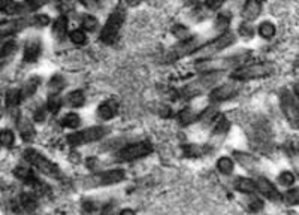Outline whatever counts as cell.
Listing matches in <instances>:
<instances>
[{
    "mask_svg": "<svg viewBox=\"0 0 299 215\" xmlns=\"http://www.w3.org/2000/svg\"><path fill=\"white\" fill-rule=\"evenodd\" d=\"M250 58L249 52H243V54H235L231 57H223V58H217V60H203V61H198L196 69L199 72H223L228 69H238L243 63H246Z\"/></svg>",
    "mask_w": 299,
    "mask_h": 215,
    "instance_id": "obj_1",
    "label": "cell"
},
{
    "mask_svg": "<svg viewBox=\"0 0 299 215\" xmlns=\"http://www.w3.org/2000/svg\"><path fill=\"white\" fill-rule=\"evenodd\" d=\"M275 66L269 61H262V63H253V64H247L243 67L235 69L231 78L234 81L243 83V81H251V80H260L265 77H269L274 74Z\"/></svg>",
    "mask_w": 299,
    "mask_h": 215,
    "instance_id": "obj_2",
    "label": "cell"
},
{
    "mask_svg": "<svg viewBox=\"0 0 299 215\" xmlns=\"http://www.w3.org/2000/svg\"><path fill=\"white\" fill-rule=\"evenodd\" d=\"M235 43V36L234 33L231 32H226L223 33L221 36L212 39L211 42L205 43L203 46H199L195 52H193V57L196 58V61H203V60H209V57L221 52L223 49L229 48L231 45Z\"/></svg>",
    "mask_w": 299,
    "mask_h": 215,
    "instance_id": "obj_3",
    "label": "cell"
},
{
    "mask_svg": "<svg viewBox=\"0 0 299 215\" xmlns=\"http://www.w3.org/2000/svg\"><path fill=\"white\" fill-rule=\"evenodd\" d=\"M221 72H206L202 77H199L198 80L189 83L183 90H181V96L184 99H193L200 96L202 93H205L208 88L214 87L215 84H218V81L221 80Z\"/></svg>",
    "mask_w": 299,
    "mask_h": 215,
    "instance_id": "obj_4",
    "label": "cell"
},
{
    "mask_svg": "<svg viewBox=\"0 0 299 215\" xmlns=\"http://www.w3.org/2000/svg\"><path fill=\"white\" fill-rule=\"evenodd\" d=\"M126 20V12L123 8H117L106 20L102 32H100V41L106 45H111L117 41L120 30L123 27V23Z\"/></svg>",
    "mask_w": 299,
    "mask_h": 215,
    "instance_id": "obj_5",
    "label": "cell"
},
{
    "mask_svg": "<svg viewBox=\"0 0 299 215\" xmlns=\"http://www.w3.org/2000/svg\"><path fill=\"white\" fill-rule=\"evenodd\" d=\"M24 159L32 165L35 166L39 172H42L44 175L47 176H51V178H58L61 176V172L60 169L57 168L55 163H52L51 160H48L44 154H41L39 151L33 150V148H27L24 153H23Z\"/></svg>",
    "mask_w": 299,
    "mask_h": 215,
    "instance_id": "obj_6",
    "label": "cell"
},
{
    "mask_svg": "<svg viewBox=\"0 0 299 215\" xmlns=\"http://www.w3.org/2000/svg\"><path fill=\"white\" fill-rule=\"evenodd\" d=\"M124 171L121 169H114V171H106V172H98L92 176L84 178L80 185L83 188H96V187H105V185H112L124 179Z\"/></svg>",
    "mask_w": 299,
    "mask_h": 215,
    "instance_id": "obj_7",
    "label": "cell"
},
{
    "mask_svg": "<svg viewBox=\"0 0 299 215\" xmlns=\"http://www.w3.org/2000/svg\"><path fill=\"white\" fill-rule=\"evenodd\" d=\"M108 131H109V129L105 127V126L89 127L86 130L75 131V133L69 134L67 136V143H69V145H72V147H80V145H84V143H90V142H96V140L102 139Z\"/></svg>",
    "mask_w": 299,
    "mask_h": 215,
    "instance_id": "obj_8",
    "label": "cell"
},
{
    "mask_svg": "<svg viewBox=\"0 0 299 215\" xmlns=\"http://www.w3.org/2000/svg\"><path fill=\"white\" fill-rule=\"evenodd\" d=\"M280 106L287 123L299 130V103L290 90H283L280 94Z\"/></svg>",
    "mask_w": 299,
    "mask_h": 215,
    "instance_id": "obj_9",
    "label": "cell"
},
{
    "mask_svg": "<svg viewBox=\"0 0 299 215\" xmlns=\"http://www.w3.org/2000/svg\"><path fill=\"white\" fill-rule=\"evenodd\" d=\"M153 151V145L151 142L148 140H141L136 143H130L129 147L120 150L117 153V162H132V160H138L141 157H145L148 154H151Z\"/></svg>",
    "mask_w": 299,
    "mask_h": 215,
    "instance_id": "obj_10",
    "label": "cell"
},
{
    "mask_svg": "<svg viewBox=\"0 0 299 215\" xmlns=\"http://www.w3.org/2000/svg\"><path fill=\"white\" fill-rule=\"evenodd\" d=\"M199 41L198 38H189L186 41H181L178 45H175L166 55V60L168 61H175V60H180L181 57H186L189 54H193L199 46Z\"/></svg>",
    "mask_w": 299,
    "mask_h": 215,
    "instance_id": "obj_11",
    "label": "cell"
},
{
    "mask_svg": "<svg viewBox=\"0 0 299 215\" xmlns=\"http://www.w3.org/2000/svg\"><path fill=\"white\" fill-rule=\"evenodd\" d=\"M240 86L235 83H229V84H223L217 88H214L209 94V99L212 102H224V100H229L232 97H235L240 93Z\"/></svg>",
    "mask_w": 299,
    "mask_h": 215,
    "instance_id": "obj_12",
    "label": "cell"
},
{
    "mask_svg": "<svg viewBox=\"0 0 299 215\" xmlns=\"http://www.w3.org/2000/svg\"><path fill=\"white\" fill-rule=\"evenodd\" d=\"M29 23H32V20H27V18H18V20H12V21L0 23V39L21 32L24 27L29 26Z\"/></svg>",
    "mask_w": 299,
    "mask_h": 215,
    "instance_id": "obj_13",
    "label": "cell"
},
{
    "mask_svg": "<svg viewBox=\"0 0 299 215\" xmlns=\"http://www.w3.org/2000/svg\"><path fill=\"white\" fill-rule=\"evenodd\" d=\"M256 191H259L262 196H265L266 199L272 200V202H278L281 200V194L277 190V187L266 178H257L256 181Z\"/></svg>",
    "mask_w": 299,
    "mask_h": 215,
    "instance_id": "obj_14",
    "label": "cell"
},
{
    "mask_svg": "<svg viewBox=\"0 0 299 215\" xmlns=\"http://www.w3.org/2000/svg\"><path fill=\"white\" fill-rule=\"evenodd\" d=\"M42 52V43L38 39H30L24 45V52H23V60L26 63H35Z\"/></svg>",
    "mask_w": 299,
    "mask_h": 215,
    "instance_id": "obj_15",
    "label": "cell"
},
{
    "mask_svg": "<svg viewBox=\"0 0 299 215\" xmlns=\"http://www.w3.org/2000/svg\"><path fill=\"white\" fill-rule=\"evenodd\" d=\"M262 5H263V0H247L243 8V12H241L243 18L246 21L256 20L262 12Z\"/></svg>",
    "mask_w": 299,
    "mask_h": 215,
    "instance_id": "obj_16",
    "label": "cell"
},
{
    "mask_svg": "<svg viewBox=\"0 0 299 215\" xmlns=\"http://www.w3.org/2000/svg\"><path fill=\"white\" fill-rule=\"evenodd\" d=\"M237 162L249 172H257L259 171V162L254 156L251 154H247V153H243V151H235L234 153Z\"/></svg>",
    "mask_w": 299,
    "mask_h": 215,
    "instance_id": "obj_17",
    "label": "cell"
},
{
    "mask_svg": "<svg viewBox=\"0 0 299 215\" xmlns=\"http://www.w3.org/2000/svg\"><path fill=\"white\" fill-rule=\"evenodd\" d=\"M118 112V103L115 100H106L103 103H100L98 106V117L103 121H108L111 118L115 117V114Z\"/></svg>",
    "mask_w": 299,
    "mask_h": 215,
    "instance_id": "obj_18",
    "label": "cell"
},
{
    "mask_svg": "<svg viewBox=\"0 0 299 215\" xmlns=\"http://www.w3.org/2000/svg\"><path fill=\"white\" fill-rule=\"evenodd\" d=\"M38 208V200L33 194L24 193L20 196V199L15 202V211H24V212H33Z\"/></svg>",
    "mask_w": 299,
    "mask_h": 215,
    "instance_id": "obj_19",
    "label": "cell"
},
{
    "mask_svg": "<svg viewBox=\"0 0 299 215\" xmlns=\"http://www.w3.org/2000/svg\"><path fill=\"white\" fill-rule=\"evenodd\" d=\"M17 126H18V131H20V134H21V137H23L24 142L33 140V137H35V129H33V124L27 118L18 117Z\"/></svg>",
    "mask_w": 299,
    "mask_h": 215,
    "instance_id": "obj_20",
    "label": "cell"
},
{
    "mask_svg": "<svg viewBox=\"0 0 299 215\" xmlns=\"http://www.w3.org/2000/svg\"><path fill=\"white\" fill-rule=\"evenodd\" d=\"M14 173H15V176H17L18 179H21L23 182L29 184L30 187L38 182V178L35 176L33 171H32L30 168H27V166H17L15 171H14Z\"/></svg>",
    "mask_w": 299,
    "mask_h": 215,
    "instance_id": "obj_21",
    "label": "cell"
},
{
    "mask_svg": "<svg viewBox=\"0 0 299 215\" xmlns=\"http://www.w3.org/2000/svg\"><path fill=\"white\" fill-rule=\"evenodd\" d=\"M39 86H41V78H39V77H32L30 80H27L26 84H24V87H23V90H21L23 99L32 97V96L38 91Z\"/></svg>",
    "mask_w": 299,
    "mask_h": 215,
    "instance_id": "obj_22",
    "label": "cell"
},
{
    "mask_svg": "<svg viewBox=\"0 0 299 215\" xmlns=\"http://www.w3.org/2000/svg\"><path fill=\"white\" fill-rule=\"evenodd\" d=\"M66 32H67V18L64 15H60L52 23V35L57 39H63L64 35H66Z\"/></svg>",
    "mask_w": 299,
    "mask_h": 215,
    "instance_id": "obj_23",
    "label": "cell"
},
{
    "mask_svg": "<svg viewBox=\"0 0 299 215\" xmlns=\"http://www.w3.org/2000/svg\"><path fill=\"white\" fill-rule=\"evenodd\" d=\"M257 33H259V36H260L262 39L269 41V39H272V38L275 36V33H277V27H275V24L271 23V21H263V23L259 24V27H257Z\"/></svg>",
    "mask_w": 299,
    "mask_h": 215,
    "instance_id": "obj_24",
    "label": "cell"
},
{
    "mask_svg": "<svg viewBox=\"0 0 299 215\" xmlns=\"http://www.w3.org/2000/svg\"><path fill=\"white\" fill-rule=\"evenodd\" d=\"M235 188L241 193L253 194L256 191V182L250 178H237L235 181Z\"/></svg>",
    "mask_w": 299,
    "mask_h": 215,
    "instance_id": "obj_25",
    "label": "cell"
},
{
    "mask_svg": "<svg viewBox=\"0 0 299 215\" xmlns=\"http://www.w3.org/2000/svg\"><path fill=\"white\" fill-rule=\"evenodd\" d=\"M232 21V14L229 11H221L218 12V15L215 17V21H214V27L217 30H226L229 27Z\"/></svg>",
    "mask_w": 299,
    "mask_h": 215,
    "instance_id": "obj_26",
    "label": "cell"
},
{
    "mask_svg": "<svg viewBox=\"0 0 299 215\" xmlns=\"http://www.w3.org/2000/svg\"><path fill=\"white\" fill-rule=\"evenodd\" d=\"M66 100H67L69 106H72V108H81V106H84V103H86V96H84L83 91L75 90V91H70V93L67 94Z\"/></svg>",
    "mask_w": 299,
    "mask_h": 215,
    "instance_id": "obj_27",
    "label": "cell"
},
{
    "mask_svg": "<svg viewBox=\"0 0 299 215\" xmlns=\"http://www.w3.org/2000/svg\"><path fill=\"white\" fill-rule=\"evenodd\" d=\"M281 202L287 206H296L299 205V188H289L281 194Z\"/></svg>",
    "mask_w": 299,
    "mask_h": 215,
    "instance_id": "obj_28",
    "label": "cell"
},
{
    "mask_svg": "<svg viewBox=\"0 0 299 215\" xmlns=\"http://www.w3.org/2000/svg\"><path fill=\"white\" fill-rule=\"evenodd\" d=\"M231 129V121L228 118L221 117L220 120H217L215 126H214V130H212V136L217 137V136H224Z\"/></svg>",
    "mask_w": 299,
    "mask_h": 215,
    "instance_id": "obj_29",
    "label": "cell"
},
{
    "mask_svg": "<svg viewBox=\"0 0 299 215\" xmlns=\"http://www.w3.org/2000/svg\"><path fill=\"white\" fill-rule=\"evenodd\" d=\"M61 105H63V100H61L60 94L58 93H51L50 97H48V100H47V109H48V112L57 114L61 109Z\"/></svg>",
    "mask_w": 299,
    "mask_h": 215,
    "instance_id": "obj_30",
    "label": "cell"
},
{
    "mask_svg": "<svg viewBox=\"0 0 299 215\" xmlns=\"http://www.w3.org/2000/svg\"><path fill=\"white\" fill-rule=\"evenodd\" d=\"M81 124V117L75 112H69L61 118V126L67 129H77Z\"/></svg>",
    "mask_w": 299,
    "mask_h": 215,
    "instance_id": "obj_31",
    "label": "cell"
},
{
    "mask_svg": "<svg viewBox=\"0 0 299 215\" xmlns=\"http://www.w3.org/2000/svg\"><path fill=\"white\" fill-rule=\"evenodd\" d=\"M64 87H66V80H64V77L60 75V74L54 75V77L48 81V88H50L51 93H58V91H61Z\"/></svg>",
    "mask_w": 299,
    "mask_h": 215,
    "instance_id": "obj_32",
    "label": "cell"
},
{
    "mask_svg": "<svg viewBox=\"0 0 299 215\" xmlns=\"http://www.w3.org/2000/svg\"><path fill=\"white\" fill-rule=\"evenodd\" d=\"M23 96H21V90L12 88L6 93V105L9 109H15L18 106V103L21 102Z\"/></svg>",
    "mask_w": 299,
    "mask_h": 215,
    "instance_id": "obj_33",
    "label": "cell"
},
{
    "mask_svg": "<svg viewBox=\"0 0 299 215\" xmlns=\"http://www.w3.org/2000/svg\"><path fill=\"white\" fill-rule=\"evenodd\" d=\"M217 169L224 173V175H231L234 172V160L231 157H221L217 162Z\"/></svg>",
    "mask_w": 299,
    "mask_h": 215,
    "instance_id": "obj_34",
    "label": "cell"
},
{
    "mask_svg": "<svg viewBox=\"0 0 299 215\" xmlns=\"http://www.w3.org/2000/svg\"><path fill=\"white\" fill-rule=\"evenodd\" d=\"M69 39L73 45H84L87 42V35L83 29H75L69 33Z\"/></svg>",
    "mask_w": 299,
    "mask_h": 215,
    "instance_id": "obj_35",
    "label": "cell"
},
{
    "mask_svg": "<svg viewBox=\"0 0 299 215\" xmlns=\"http://www.w3.org/2000/svg\"><path fill=\"white\" fill-rule=\"evenodd\" d=\"M14 142H15V134H14L12 130L5 129V130L0 131V145L9 148V147L14 145Z\"/></svg>",
    "mask_w": 299,
    "mask_h": 215,
    "instance_id": "obj_36",
    "label": "cell"
},
{
    "mask_svg": "<svg viewBox=\"0 0 299 215\" xmlns=\"http://www.w3.org/2000/svg\"><path fill=\"white\" fill-rule=\"evenodd\" d=\"M98 26H99V21L93 15H84L81 20V27L86 32H95L98 29Z\"/></svg>",
    "mask_w": 299,
    "mask_h": 215,
    "instance_id": "obj_37",
    "label": "cell"
},
{
    "mask_svg": "<svg viewBox=\"0 0 299 215\" xmlns=\"http://www.w3.org/2000/svg\"><path fill=\"white\" fill-rule=\"evenodd\" d=\"M254 26L253 24H250V21H244V23H241L240 24V27H238V33H240V36L241 38H244V39H251L253 36H254Z\"/></svg>",
    "mask_w": 299,
    "mask_h": 215,
    "instance_id": "obj_38",
    "label": "cell"
},
{
    "mask_svg": "<svg viewBox=\"0 0 299 215\" xmlns=\"http://www.w3.org/2000/svg\"><path fill=\"white\" fill-rule=\"evenodd\" d=\"M296 181V175L290 171H283L280 175H278V182L283 185V187H292Z\"/></svg>",
    "mask_w": 299,
    "mask_h": 215,
    "instance_id": "obj_39",
    "label": "cell"
},
{
    "mask_svg": "<svg viewBox=\"0 0 299 215\" xmlns=\"http://www.w3.org/2000/svg\"><path fill=\"white\" fill-rule=\"evenodd\" d=\"M263 206H265V203H263V200L262 199H259L257 196H250L249 199H247V208H249V211H251V212H260L262 209H263Z\"/></svg>",
    "mask_w": 299,
    "mask_h": 215,
    "instance_id": "obj_40",
    "label": "cell"
},
{
    "mask_svg": "<svg viewBox=\"0 0 299 215\" xmlns=\"http://www.w3.org/2000/svg\"><path fill=\"white\" fill-rule=\"evenodd\" d=\"M178 120H180V123L183 124V126H187V124H190V123H193V121H196L198 120V115L190 109V108H186L184 111H181L180 112V115H178Z\"/></svg>",
    "mask_w": 299,
    "mask_h": 215,
    "instance_id": "obj_41",
    "label": "cell"
},
{
    "mask_svg": "<svg viewBox=\"0 0 299 215\" xmlns=\"http://www.w3.org/2000/svg\"><path fill=\"white\" fill-rule=\"evenodd\" d=\"M17 49V43L14 41H8L5 43H0V58L8 57L9 54H12Z\"/></svg>",
    "mask_w": 299,
    "mask_h": 215,
    "instance_id": "obj_42",
    "label": "cell"
},
{
    "mask_svg": "<svg viewBox=\"0 0 299 215\" xmlns=\"http://www.w3.org/2000/svg\"><path fill=\"white\" fill-rule=\"evenodd\" d=\"M45 3H47V0H26L24 8H26V12H32V11H36L41 6H44Z\"/></svg>",
    "mask_w": 299,
    "mask_h": 215,
    "instance_id": "obj_43",
    "label": "cell"
},
{
    "mask_svg": "<svg viewBox=\"0 0 299 215\" xmlns=\"http://www.w3.org/2000/svg\"><path fill=\"white\" fill-rule=\"evenodd\" d=\"M172 32H174V35H175L178 39H181V41H186V39L192 38V36H190V32H189V29H187V27H184V26H175V27L172 29Z\"/></svg>",
    "mask_w": 299,
    "mask_h": 215,
    "instance_id": "obj_44",
    "label": "cell"
},
{
    "mask_svg": "<svg viewBox=\"0 0 299 215\" xmlns=\"http://www.w3.org/2000/svg\"><path fill=\"white\" fill-rule=\"evenodd\" d=\"M287 154H289V157H290V160H292V165H293V168H295V172H296V175H298V178H299V154H298V151L293 150L292 145H290V150H287Z\"/></svg>",
    "mask_w": 299,
    "mask_h": 215,
    "instance_id": "obj_45",
    "label": "cell"
},
{
    "mask_svg": "<svg viewBox=\"0 0 299 215\" xmlns=\"http://www.w3.org/2000/svg\"><path fill=\"white\" fill-rule=\"evenodd\" d=\"M32 23H33L35 26L45 27V26H48V24L51 23V20H50L48 15H45V14H39V15H36L35 18H32Z\"/></svg>",
    "mask_w": 299,
    "mask_h": 215,
    "instance_id": "obj_46",
    "label": "cell"
},
{
    "mask_svg": "<svg viewBox=\"0 0 299 215\" xmlns=\"http://www.w3.org/2000/svg\"><path fill=\"white\" fill-rule=\"evenodd\" d=\"M47 111H48V109H44V108L39 106V108L33 112V120L38 121V123H44L45 118H47Z\"/></svg>",
    "mask_w": 299,
    "mask_h": 215,
    "instance_id": "obj_47",
    "label": "cell"
},
{
    "mask_svg": "<svg viewBox=\"0 0 299 215\" xmlns=\"http://www.w3.org/2000/svg\"><path fill=\"white\" fill-rule=\"evenodd\" d=\"M80 3L84 5L89 11H95L99 8V0H80Z\"/></svg>",
    "mask_w": 299,
    "mask_h": 215,
    "instance_id": "obj_48",
    "label": "cell"
},
{
    "mask_svg": "<svg viewBox=\"0 0 299 215\" xmlns=\"http://www.w3.org/2000/svg\"><path fill=\"white\" fill-rule=\"evenodd\" d=\"M226 0H205V5L208 9H218Z\"/></svg>",
    "mask_w": 299,
    "mask_h": 215,
    "instance_id": "obj_49",
    "label": "cell"
},
{
    "mask_svg": "<svg viewBox=\"0 0 299 215\" xmlns=\"http://www.w3.org/2000/svg\"><path fill=\"white\" fill-rule=\"evenodd\" d=\"M157 112H159V115L162 118H169L172 115V109L169 106H166V105H160L159 109H157Z\"/></svg>",
    "mask_w": 299,
    "mask_h": 215,
    "instance_id": "obj_50",
    "label": "cell"
},
{
    "mask_svg": "<svg viewBox=\"0 0 299 215\" xmlns=\"http://www.w3.org/2000/svg\"><path fill=\"white\" fill-rule=\"evenodd\" d=\"M115 211H117L115 203H108V205L103 206V209H102V215H115Z\"/></svg>",
    "mask_w": 299,
    "mask_h": 215,
    "instance_id": "obj_51",
    "label": "cell"
},
{
    "mask_svg": "<svg viewBox=\"0 0 299 215\" xmlns=\"http://www.w3.org/2000/svg\"><path fill=\"white\" fill-rule=\"evenodd\" d=\"M87 166H89V169L96 171V169H99V168H100V162H99L98 159L92 157V159H89V160H87Z\"/></svg>",
    "mask_w": 299,
    "mask_h": 215,
    "instance_id": "obj_52",
    "label": "cell"
},
{
    "mask_svg": "<svg viewBox=\"0 0 299 215\" xmlns=\"http://www.w3.org/2000/svg\"><path fill=\"white\" fill-rule=\"evenodd\" d=\"M124 2H126L129 6H138V5L142 2V0H124Z\"/></svg>",
    "mask_w": 299,
    "mask_h": 215,
    "instance_id": "obj_53",
    "label": "cell"
},
{
    "mask_svg": "<svg viewBox=\"0 0 299 215\" xmlns=\"http://www.w3.org/2000/svg\"><path fill=\"white\" fill-rule=\"evenodd\" d=\"M120 215H136V214H135V211H132V209H123V211L120 212Z\"/></svg>",
    "mask_w": 299,
    "mask_h": 215,
    "instance_id": "obj_54",
    "label": "cell"
},
{
    "mask_svg": "<svg viewBox=\"0 0 299 215\" xmlns=\"http://www.w3.org/2000/svg\"><path fill=\"white\" fill-rule=\"evenodd\" d=\"M293 94H295L296 100L299 102V84H296V86H295V88H293Z\"/></svg>",
    "mask_w": 299,
    "mask_h": 215,
    "instance_id": "obj_55",
    "label": "cell"
},
{
    "mask_svg": "<svg viewBox=\"0 0 299 215\" xmlns=\"http://www.w3.org/2000/svg\"><path fill=\"white\" fill-rule=\"evenodd\" d=\"M298 154H299V147H298Z\"/></svg>",
    "mask_w": 299,
    "mask_h": 215,
    "instance_id": "obj_56",
    "label": "cell"
}]
</instances>
